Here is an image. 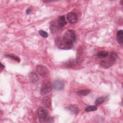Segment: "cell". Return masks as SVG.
Returning a JSON list of instances; mask_svg holds the SVG:
<instances>
[{
  "label": "cell",
  "instance_id": "1",
  "mask_svg": "<svg viewBox=\"0 0 123 123\" xmlns=\"http://www.w3.org/2000/svg\"><path fill=\"white\" fill-rule=\"evenodd\" d=\"M57 47L62 49H69L73 47V43L63 36L57 38L55 41Z\"/></svg>",
  "mask_w": 123,
  "mask_h": 123
},
{
  "label": "cell",
  "instance_id": "2",
  "mask_svg": "<svg viewBox=\"0 0 123 123\" xmlns=\"http://www.w3.org/2000/svg\"><path fill=\"white\" fill-rule=\"evenodd\" d=\"M117 55L114 53L110 54L109 58L108 60H103L101 62L100 65L104 68H108L111 66L117 59Z\"/></svg>",
  "mask_w": 123,
  "mask_h": 123
},
{
  "label": "cell",
  "instance_id": "3",
  "mask_svg": "<svg viewBox=\"0 0 123 123\" xmlns=\"http://www.w3.org/2000/svg\"><path fill=\"white\" fill-rule=\"evenodd\" d=\"M37 115L40 122H44L48 118V112L44 108H40L37 110Z\"/></svg>",
  "mask_w": 123,
  "mask_h": 123
},
{
  "label": "cell",
  "instance_id": "4",
  "mask_svg": "<svg viewBox=\"0 0 123 123\" xmlns=\"http://www.w3.org/2000/svg\"><path fill=\"white\" fill-rule=\"evenodd\" d=\"M63 36L73 43L76 40V35L74 30H68L66 31Z\"/></svg>",
  "mask_w": 123,
  "mask_h": 123
},
{
  "label": "cell",
  "instance_id": "5",
  "mask_svg": "<svg viewBox=\"0 0 123 123\" xmlns=\"http://www.w3.org/2000/svg\"><path fill=\"white\" fill-rule=\"evenodd\" d=\"M51 90V86L50 83H46L44 84L41 88L40 94L41 95L45 96L49 93Z\"/></svg>",
  "mask_w": 123,
  "mask_h": 123
},
{
  "label": "cell",
  "instance_id": "6",
  "mask_svg": "<svg viewBox=\"0 0 123 123\" xmlns=\"http://www.w3.org/2000/svg\"><path fill=\"white\" fill-rule=\"evenodd\" d=\"M36 69L38 74L42 76H47L49 73V71L48 69L44 65H38L37 66Z\"/></svg>",
  "mask_w": 123,
  "mask_h": 123
},
{
  "label": "cell",
  "instance_id": "7",
  "mask_svg": "<svg viewBox=\"0 0 123 123\" xmlns=\"http://www.w3.org/2000/svg\"><path fill=\"white\" fill-rule=\"evenodd\" d=\"M53 86L55 89L57 90H61L64 87V83L60 79H56L53 81Z\"/></svg>",
  "mask_w": 123,
  "mask_h": 123
},
{
  "label": "cell",
  "instance_id": "8",
  "mask_svg": "<svg viewBox=\"0 0 123 123\" xmlns=\"http://www.w3.org/2000/svg\"><path fill=\"white\" fill-rule=\"evenodd\" d=\"M66 18L69 23L74 24L77 21V16L75 13L71 12L66 15Z\"/></svg>",
  "mask_w": 123,
  "mask_h": 123
},
{
  "label": "cell",
  "instance_id": "9",
  "mask_svg": "<svg viewBox=\"0 0 123 123\" xmlns=\"http://www.w3.org/2000/svg\"><path fill=\"white\" fill-rule=\"evenodd\" d=\"M49 29L52 33H55L57 31L58 27L55 21H53L50 22L49 25Z\"/></svg>",
  "mask_w": 123,
  "mask_h": 123
},
{
  "label": "cell",
  "instance_id": "10",
  "mask_svg": "<svg viewBox=\"0 0 123 123\" xmlns=\"http://www.w3.org/2000/svg\"><path fill=\"white\" fill-rule=\"evenodd\" d=\"M29 78L30 81L32 83H36L38 80V76L37 74L34 73V72H31L29 74Z\"/></svg>",
  "mask_w": 123,
  "mask_h": 123
},
{
  "label": "cell",
  "instance_id": "11",
  "mask_svg": "<svg viewBox=\"0 0 123 123\" xmlns=\"http://www.w3.org/2000/svg\"><path fill=\"white\" fill-rule=\"evenodd\" d=\"M67 109L74 114H77L79 112V108L75 105H71L67 108Z\"/></svg>",
  "mask_w": 123,
  "mask_h": 123
},
{
  "label": "cell",
  "instance_id": "12",
  "mask_svg": "<svg viewBox=\"0 0 123 123\" xmlns=\"http://www.w3.org/2000/svg\"><path fill=\"white\" fill-rule=\"evenodd\" d=\"M42 102H43V105L45 107H46L47 108H49L50 107L51 102V99L49 97H45L43 99Z\"/></svg>",
  "mask_w": 123,
  "mask_h": 123
},
{
  "label": "cell",
  "instance_id": "13",
  "mask_svg": "<svg viewBox=\"0 0 123 123\" xmlns=\"http://www.w3.org/2000/svg\"><path fill=\"white\" fill-rule=\"evenodd\" d=\"M123 32L122 30H119L117 33V40L119 44H123Z\"/></svg>",
  "mask_w": 123,
  "mask_h": 123
},
{
  "label": "cell",
  "instance_id": "14",
  "mask_svg": "<svg viewBox=\"0 0 123 123\" xmlns=\"http://www.w3.org/2000/svg\"><path fill=\"white\" fill-rule=\"evenodd\" d=\"M58 24L61 27L64 26L66 24V21L65 20V16L64 15L61 16L58 18Z\"/></svg>",
  "mask_w": 123,
  "mask_h": 123
},
{
  "label": "cell",
  "instance_id": "15",
  "mask_svg": "<svg viewBox=\"0 0 123 123\" xmlns=\"http://www.w3.org/2000/svg\"><path fill=\"white\" fill-rule=\"evenodd\" d=\"M109 55V53L105 51H101L97 53V56L98 58H104L107 57Z\"/></svg>",
  "mask_w": 123,
  "mask_h": 123
},
{
  "label": "cell",
  "instance_id": "16",
  "mask_svg": "<svg viewBox=\"0 0 123 123\" xmlns=\"http://www.w3.org/2000/svg\"><path fill=\"white\" fill-rule=\"evenodd\" d=\"M90 93L89 90H81L78 91L77 94L79 96H86Z\"/></svg>",
  "mask_w": 123,
  "mask_h": 123
},
{
  "label": "cell",
  "instance_id": "17",
  "mask_svg": "<svg viewBox=\"0 0 123 123\" xmlns=\"http://www.w3.org/2000/svg\"><path fill=\"white\" fill-rule=\"evenodd\" d=\"M6 56L8 57H9L10 58H11V59H13V60H15V61L18 62H20V58H19L18 56H16V55H13V54H7V55H6Z\"/></svg>",
  "mask_w": 123,
  "mask_h": 123
},
{
  "label": "cell",
  "instance_id": "18",
  "mask_svg": "<svg viewBox=\"0 0 123 123\" xmlns=\"http://www.w3.org/2000/svg\"><path fill=\"white\" fill-rule=\"evenodd\" d=\"M97 110V106L95 105H92V106H90L87 107L85 111L86 112H90V111H96Z\"/></svg>",
  "mask_w": 123,
  "mask_h": 123
},
{
  "label": "cell",
  "instance_id": "19",
  "mask_svg": "<svg viewBox=\"0 0 123 123\" xmlns=\"http://www.w3.org/2000/svg\"><path fill=\"white\" fill-rule=\"evenodd\" d=\"M104 101V98L103 97H99L96 99L95 103L96 105H99L102 103Z\"/></svg>",
  "mask_w": 123,
  "mask_h": 123
},
{
  "label": "cell",
  "instance_id": "20",
  "mask_svg": "<svg viewBox=\"0 0 123 123\" xmlns=\"http://www.w3.org/2000/svg\"><path fill=\"white\" fill-rule=\"evenodd\" d=\"M39 34L41 37H45V38L47 37L48 36V33L46 32H45V31H44V30H40L39 31Z\"/></svg>",
  "mask_w": 123,
  "mask_h": 123
},
{
  "label": "cell",
  "instance_id": "21",
  "mask_svg": "<svg viewBox=\"0 0 123 123\" xmlns=\"http://www.w3.org/2000/svg\"><path fill=\"white\" fill-rule=\"evenodd\" d=\"M32 11V8H29V9H28L26 10V14H29V13H30Z\"/></svg>",
  "mask_w": 123,
  "mask_h": 123
},
{
  "label": "cell",
  "instance_id": "22",
  "mask_svg": "<svg viewBox=\"0 0 123 123\" xmlns=\"http://www.w3.org/2000/svg\"><path fill=\"white\" fill-rule=\"evenodd\" d=\"M3 68H4V65L1 63V65H0V70H1V72L2 70H3Z\"/></svg>",
  "mask_w": 123,
  "mask_h": 123
}]
</instances>
